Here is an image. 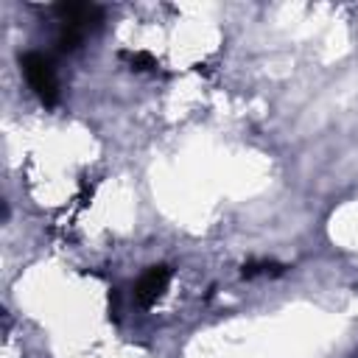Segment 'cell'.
Here are the masks:
<instances>
[{
	"instance_id": "6da1fadb",
	"label": "cell",
	"mask_w": 358,
	"mask_h": 358,
	"mask_svg": "<svg viewBox=\"0 0 358 358\" xmlns=\"http://www.w3.org/2000/svg\"><path fill=\"white\" fill-rule=\"evenodd\" d=\"M20 67H22V76H25L28 87L34 90V95L45 106H53L59 101V78H56L53 62L45 53L28 50V53L20 56Z\"/></svg>"
},
{
	"instance_id": "7a4b0ae2",
	"label": "cell",
	"mask_w": 358,
	"mask_h": 358,
	"mask_svg": "<svg viewBox=\"0 0 358 358\" xmlns=\"http://www.w3.org/2000/svg\"><path fill=\"white\" fill-rule=\"evenodd\" d=\"M168 282H171V268H168V266H151V268L137 280V285H134V299H137V305L151 308V305L165 294Z\"/></svg>"
},
{
	"instance_id": "3957f363",
	"label": "cell",
	"mask_w": 358,
	"mask_h": 358,
	"mask_svg": "<svg viewBox=\"0 0 358 358\" xmlns=\"http://www.w3.org/2000/svg\"><path fill=\"white\" fill-rule=\"evenodd\" d=\"M56 14L62 20L64 28H76V31H87L90 25H98L101 22V8L98 6H90V3H62L56 6Z\"/></svg>"
},
{
	"instance_id": "277c9868",
	"label": "cell",
	"mask_w": 358,
	"mask_h": 358,
	"mask_svg": "<svg viewBox=\"0 0 358 358\" xmlns=\"http://www.w3.org/2000/svg\"><path fill=\"white\" fill-rule=\"evenodd\" d=\"M282 266L274 263V260H252V263H243L241 274L243 277H255V274H280Z\"/></svg>"
},
{
	"instance_id": "5b68a950",
	"label": "cell",
	"mask_w": 358,
	"mask_h": 358,
	"mask_svg": "<svg viewBox=\"0 0 358 358\" xmlns=\"http://www.w3.org/2000/svg\"><path fill=\"white\" fill-rule=\"evenodd\" d=\"M81 39H84L81 31H76V28H64V25H62L56 45H59V50H76V48L81 45Z\"/></svg>"
},
{
	"instance_id": "8992f818",
	"label": "cell",
	"mask_w": 358,
	"mask_h": 358,
	"mask_svg": "<svg viewBox=\"0 0 358 358\" xmlns=\"http://www.w3.org/2000/svg\"><path fill=\"white\" fill-rule=\"evenodd\" d=\"M129 62H131V67H137V70H148V67H154V59L148 56V53H123Z\"/></svg>"
}]
</instances>
